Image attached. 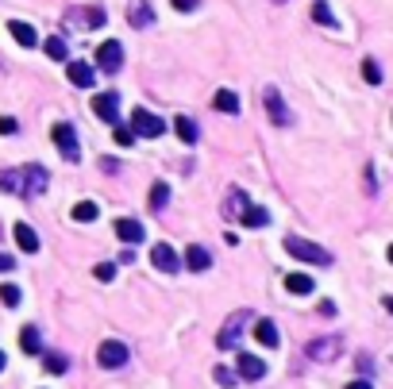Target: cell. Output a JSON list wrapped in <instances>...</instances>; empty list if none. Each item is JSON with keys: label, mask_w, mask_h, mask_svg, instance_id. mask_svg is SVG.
<instances>
[{"label": "cell", "mask_w": 393, "mask_h": 389, "mask_svg": "<svg viewBox=\"0 0 393 389\" xmlns=\"http://www.w3.org/2000/svg\"><path fill=\"white\" fill-rule=\"evenodd\" d=\"M16 243H20L27 254H35V251H39V235H35V227H27V224H16Z\"/></svg>", "instance_id": "20"}, {"label": "cell", "mask_w": 393, "mask_h": 389, "mask_svg": "<svg viewBox=\"0 0 393 389\" xmlns=\"http://www.w3.org/2000/svg\"><path fill=\"white\" fill-rule=\"evenodd\" d=\"M243 227H266L270 224V212H266V208H243Z\"/></svg>", "instance_id": "23"}, {"label": "cell", "mask_w": 393, "mask_h": 389, "mask_svg": "<svg viewBox=\"0 0 393 389\" xmlns=\"http://www.w3.org/2000/svg\"><path fill=\"white\" fill-rule=\"evenodd\" d=\"M186 263H189V270L201 274V270H208V266H212V254H208L201 243H189L186 247Z\"/></svg>", "instance_id": "17"}, {"label": "cell", "mask_w": 393, "mask_h": 389, "mask_svg": "<svg viewBox=\"0 0 393 389\" xmlns=\"http://www.w3.org/2000/svg\"><path fill=\"white\" fill-rule=\"evenodd\" d=\"M97 216H100V208L93 205V201H81V205H74V220H78V224H93Z\"/></svg>", "instance_id": "26"}, {"label": "cell", "mask_w": 393, "mask_h": 389, "mask_svg": "<svg viewBox=\"0 0 393 389\" xmlns=\"http://www.w3.org/2000/svg\"><path fill=\"white\" fill-rule=\"evenodd\" d=\"M97 66L104 69V74H120V66H124V47H120L116 39H109L97 50Z\"/></svg>", "instance_id": "10"}, {"label": "cell", "mask_w": 393, "mask_h": 389, "mask_svg": "<svg viewBox=\"0 0 393 389\" xmlns=\"http://www.w3.org/2000/svg\"><path fill=\"white\" fill-rule=\"evenodd\" d=\"M150 263H155V270H162V274L181 270V258H177V251L170 243H155V247H150Z\"/></svg>", "instance_id": "9"}, {"label": "cell", "mask_w": 393, "mask_h": 389, "mask_svg": "<svg viewBox=\"0 0 393 389\" xmlns=\"http://www.w3.org/2000/svg\"><path fill=\"white\" fill-rule=\"evenodd\" d=\"M278 4H285V0H278Z\"/></svg>", "instance_id": "46"}, {"label": "cell", "mask_w": 393, "mask_h": 389, "mask_svg": "<svg viewBox=\"0 0 393 389\" xmlns=\"http://www.w3.org/2000/svg\"><path fill=\"white\" fill-rule=\"evenodd\" d=\"M43 50H47V54H50V58H66V43H62L58 39V35H54V39H47V43H43Z\"/></svg>", "instance_id": "31"}, {"label": "cell", "mask_w": 393, "mask_h": 389, "mask_svg": "<svg viewBox=\"0 0 393 389\" xmlns=\"http://www.w3.org/2000/svg\"><path fill=\"white\" fill-rule=\"evenodd\" d=\"M339 351H344V340H339V335H324V340H313L305 347V359H313V362H335V359H339Z\"/></svg>", "instance_id": "4"}, {"label": "cell", "mask_w": 393, "mask_h": 389, "mask_svg": "<svg viewBox=\"0 0 393 389\" xmlns=\"http://www.w3.org/2000/svg\"><path fill=\"white\" fill-rule=\"evenodd\" d=\"M212 104H216L220 112H227V116H236V112H239V97L232 93V89H220L216 97H212Z\"/></svg>", "instance_id": "21"}, {"label": "cell", "mask_w": 393, "mask_h": 389, "mask_svg": "<svg viewBox=\"0 0 393 389\" xmlns=\"http://www.w3.org/2000/svg\"><path fill=\"white\" fill-rule=\"evenodd\" d=\"M16 127L20 124H16L12 116H0V131H4V135H16Z\"/></svg>", "instance_id": "38"}, {"label": "cell", "mask_w": 393, "mask_h": 389, "mask_svg": "<svg viewBox=\"0 0 393 389\" xmlns=\"http://www.w3.org/2000/svg\"><path fill=\"white\" fill-rule=\"evenodd\" d=\"M390 263H393V247H390Z\"/></svg>", "instance_id": "45"}, {"label": "cell", "mask_w": 393, "mask_h": 389, "mask_svg": "<svg viewBox=\"0 0 393 389\" xmlns=\"http://www.w3.org/2000/svg\"><path fill=\"white\" fill-rule=\"evenodd\" d=\"M347 389H374V386H370V381H351Z\"/></svg>", "instance_id": "42"}, {"label": "cell", "mask_w": 393, "mask_h": 389, "mask_svg": "<svg viewBox=\"0 0 393 389\" xmlns=\"http://www.w3.org/2000/svg\"><path fill=\"white\" fill-rule=\"evenodd\" d=\"M66 23L74 31H81V27H104V8H100V4H93V8H69L66 12Z\"/></svg>", "instance_id": "5"}, {"label": "cell", "mask_w": 393, "mask_h": 389, "mask_svg": "<svg viewBox=\"0 0 393 389\" xmlns=\"http://www.w3.org/2000/svg\"><path fill=\"white\" fill-rule=\"evenodd\" d=\"M255 340L262 343V347H278V343H282V335H278V324H274V320H258V324H255Z\"/></svg>", "instance_id": "19"}, {"label": "cell", "mask_w": 393, "mask_h": 389, "mask_svg": "<svg viewBox=\"0 0 393 389\" xmlns=\"http://www.w3.org/2000/svg\"><path fill=\"white\" fill-rule=\"evenodd\" d=\"M93 274H97V282H112V278H116V266L100 263V266H93Z\"/></svg>", "instance_id": "36"}, {"label": "cell", "mask_w": 393, "mask_h": 389, "mask_svg": "<svg viewBox=\"0 0 393 389\" xmlns=\"http://www.w3.org/2000/svg\"><path fill=\"white\" fill-rule=\"evenodd\" d=\"M47 185H50V174H47V166H27V170H20V197H27V201H35L39 193H47Z\"/></svg>", "instance_id": "3"}, {"label": "cell", "mask_w": 393, "mask_h": 389, "mask_svg": "<svg viewBox=\"0 0 393 389\" xmlns=\"http://www.w3.org/2000/svg\"><path fill=\"white\" fill-rule=\"evenodd\" d=\"M128 20H131V27H150V23H155V8H150V0H131V4H128Z\"/></svg>", "instance_id": "14"}, {"label": "cell", "mask_w": 393, "mask_h": 389, "mask_svg": "<svg viewBox=\"0 0 393 389\" xmlns=\"http://www.w3.org/2000/svg\"><path fill=\"white\" fill-rule=\"evenodd\" d=\"M50 135H54V143H58V151H62V158H66V162H78L81 146H78L74 127H69V124H54V131H50Z\"/></svg>", "instance_id": "7"}, {"label": "cell", "mask_w": 393, "mask_h": 389, "mask_svg": "<svg viewBox=\"0 0 393 389\" xmlns=\"http://www.w3.org/2000/svg\"><path fill=\"white\" fill-rule=\"evenodd\" d=\"M93 112L104 124H120V93H97L93 97Z\"/></svg>", "instance_id": "11"}, {"label": "cell", "mask_w": 393, "mask_h": 389, "mask_svg": "<svg viewBox=\"0 0 393 389\" xmlns=\"http://www.w3.org/2000/svg\"><path fill=\"white\" fill-rule=\"evenodd\" d=\"M97 362L104 370H120L124 362H128V347H124L120 340H104V343H100V351H97Z\"/></svg>", "instance_id": "8"}, {"label": "cell", "mask_w": 393, "mask_h": 389, "mask_svg": "<svg viewBox=\"0 0 393 389\" xmlns=\"http://www.w3.org/2000/svg\"><path fill=\"white\" fill-rule=\"evenodd\" d=\"M100 170H104V174H116L120 162H116V158H104V162H100Z\"/></svg>", "instance_id": "41"}, {"label": "cell", "mask_w": 393, "mask_h": 389, "mask_svg": "<svg viewBox=\"0 0 393 389\" xmlns=\"http://www.w3.org/2000/svg\"><path fill=\"white\" fill-rule=\"evenodd\" d=\"M363 78L370 81V85H382V69H378V62H374V58L363 62Z\"/></svg>", "instance_id": "32"}, {"label": "cell", "mask_w": 393, "mask_h": 389, "mask_svg": "<svg viewBox=\"0 0 393 389\" xmlns=\"http://www.w3.org/2000/svg\"><path fill=\"white\" fill-rule=\"evenodd\" d=\"M385 309H390V312H393V297H390V301H385Z\"/></svg>", "instance_id": "44"}, {"label": "cell", "mask_w": 393, "mask_h": 389, "mask_svg": "<svg viewBox=\"0 0 393 389\" xmlns=\"http://www.w3.org/2000/svg\"><path fill=\"white\" fill-rule=\"evenodd\" d=\"M131 131L143 135V139H158L162 131H166V124H162L158 116H150L147 108H135V112H131Z\"/></svg>", "instance_id": "6"}, {"label": "cell", "mask_w": 393, "mask_h": 389, "mask_svg": "<svg viewBox=\"0 0 393 389\" xmlns=\"http://www.w3.org/2000/svg\"><path fill=\"white\" fill-rule=\"evenodd\" d=\"M8 31H12V39L20 43V47H35V43H39V35H35V27H31V23H23V20H12L8 23Z\"/></svg>", "instance_id": "18"}, {"label": "cell", "mask_w": 393, "mask_h": 389, "mask_svg": "<svg viewBox=\"0 0 393 389\" xmlns=\"http://www.w3.org/2000/svg\"><path fill=\"white\" fill-rule=\"evenodd\" d=\"M262 100H266V112H270V120H274V124H282V127H285L289 120H293V116H289V108L282 104V93H278L274 85H266Z\"/></svg>", "instance_id": "12"}, {"label": "cell", "mask_w": 393, "mask_h": 389, "mask_svg": "<svg viewBox=\"0 0 393 389\" xmlns=\"http://www.w3.org/2000/svg\"><path fill=\"white\" fill-rule=\"evenodd\" d=\"M251 320H255V316H251V309L232 312V316L224 320V328H220V335H216V347L220 351H232L239 340H243V331H247V324H251Z\"/></svg>", "instance_id": "1"}, {"label": "cell", "mask_w": 393, "mask_h": 389, "mask_svg": "<svg viewBox=\"0 0 393 389\" xmlns=\"http://www.w3.org/2000/svg\"><path fill=\"white\" fill-rule=\"evenodd\" d=\"M43 366H47V374H66V355H47V362H43Z\"/></svg>", "instance_id": "33"}, {"label": "cell", "mask_w": 393, "mask_h": 389, "mask_svg": "<svg viewBox=\"0 0 393 389\" xmlns=\"http://www.w3.org/2000/svg\"><path fill=\"white\" fill-rule=\"evenodd\" d=\"M66 74H69V81H74L78 89H89L93 81H97V69L89 66V62H69V69H66Z\"/></svg>", "instance_id": "15"}, {"label": "cell", "mask_w": 393, "mask_h": 389, "mask_svg": "<svg viewBox=\"0 0 393 389\" xmlns=\"http://www.w3.org/2000/svg\"><path fill=\"white\" fill-rule=\"evenodd\" d=\"M196 4H201V0H174V8H177V12H193Z\"/></svg>", "instance_id": "40"}, {"label": "cell", "mask_w": 393, "mask_h": 389, "mask_svg": "<svg viewBox=\"0 0 393 389\" xmlns=\"http://www.w3.org/2000/svg\"><path fill=\"white\" fill-rule=\"evenodd\" d=\"M313 20L320 23V27H335V16H332V8H328L324 0H316L313 4Z\"/></svg>", "instance_id": "29"}, {"label": "cell", "mask_w": 393, "mask_h": 389, "mask_svg": "<svg viewBox=\"0 0 393 389\" xmlns=\"http://www.w3.org/2000/svg\"><path fill=\"white\" fill-rule=\"evenodd\" d=\"M116 127V131H112V135H116V146H131L135 143V131H131V127H120V124H112Z\"/></svg>", "instance_id": "35"}, {"label": "cell", "mask_w": 393, "mask_h": 389, "mask_svg": "<svg viewBox=\"0 0 393 389\" xmlns=\"http://www.w3.org/2000/svg\"><path fill=\"white\" fill-rule=\"evenodd\" d=\"M20 347L27 351V355H39V351H43L39 328H23V331H20Z\"/></svg>", "instance_id": "24"}, {"label": "cell", "mask_w": 393, "mask_h": 389, "mask_svg": "<svg viewBox=\"0 0 393 389\" xmlns=\"http://www.w3.org/2000/svg\"><path fill=\"white\" fill-rule=\"evenodd\" d=\"M0 301L8 304V309H16V304H20V289H16V285H0Z\"/></svg>", "instance_id": "34"}, {"label": "cell", "mask_w": 393, "mask_h": 389, "mask_svg": "<svg viewBox=\"0 0 393 389\" xmlns=\"http://www.w3.org/2000/svg\"><path fill=\"white\" fill-rule=\"evenodd\" d=\"M4 362H8V359H4V351H0V370H4Z\"/></svg>", "instance_id": "43"}, {"label": "cell", "mask_w": 393, "mask_h": 389, "mask_svg": "<svg viewBox=\"0 0 393 389\" xmlns=\"http://www.w3.org/2000/svg\"><path fill=\"white\" fill-rule=\"evenodd\" d=\"M212 378H216L220 386H236V374H232V370H224V366H216V370H212Z\"/></svg>", "instance_id": "37"}, {"label": "cell", "mask_w": 393, "mask_h": 389, "mask_svg": "<svg viewBox=\"0 0 393 389\" xmlns=\"http://www.w3.org/2000/svg\"><path fill=\"white\" fill-rule=\"evenodd\" d=\"M247 208V197L239 193V189H232V193H227V201H224V216H239Z\"/></svg>", "instance_id": "28"}, {"label": "cell", "mask_w": 393, "mask_h": 389, "mask_svg": "<svg viewBox=\"0 0 393 389\" xmlns=\"http://www.w3.org/2000/svg\"><path fill=\"white\" fill-rule=\"evenodd\" d=\"M8 270H16V258H12V254H0V274H8Z\"/></svg>", "instance_id": "39"}, {"label": "cell", "mask_w": 393, "mask_h": 389, "mask_svg": "<svg viewBox=\"0 0 393 389\" xmlns=\"http://www.w3.org/2000/svg\"><path fill=\"white\" fill-rule=\"evenodd\" d=\"M166 201H170V185L166 181H155V185H150V208H155V212H162V208H166Z\"/></svg>", "instance_id": "25"}, {"label": "cell", "mask_w": 393, "mask_h": 389, "mask_svg": "<svg viewBox=\"0 0 393 389\" xmlns=\"http://www.w3.org/2000/svg\"><path fill=\"white\" fill-rule=\"evenodd\" d=\"M116 235L124 239V243H131V247L147 239V235H143V224H139V220H116Z\"/></svg>", "instance_id": "16"}, {"label": "cell", "mask_w": 393, "mask_h": 389, "mask_svg": "<svg viewBox=\"0 0 393 389\" xmlns=\"http://www.w3.org/2000/svg\"><path fill=\"white\" fill-rule=\"evenodd\" d=\"M285 251L293 254V258H301V263H313V266H332V254H328L324 247H316L313 239H301V235H289V239H285Z\"/></svg>", "instance_id": "2"}, {"label": "cell", "mask_w": 393, "mask_h": 389, "mask_svg": "<svg viewBox=\"0 0 393 389\" xmlns=\"http://www.w3.org/2000/svg\"><path fill=\"white\" fill-rule=\"evenodd\" d=\"M239 378L243 381H262L266 378V362L258 355H239Z\"/></svg>", "instance_id": "13"}, {"label": "cell", "mask_w": 393, "mask_h": 389, "mask_svg": "<svg viewBox=\"0 0 393 389\" xmlns=\"http://www.w3.org/2000/svg\"><path fill=\"white\" fill-rule=\"evenodd\" d=\"M0 193H20V174H16V170H4V174H0Z\"/></svg>", "instance_id": "30"}, {"label": "cell", "mask_w": 393, "mask_h": 389, "mask_svg": "<svg viewBox=\"0 0 393 389\" xmlns=\"http://www.w3.org/2000/svg\"><path fill=\"white\" fill-rule=\"evenodd\" d=\"M174 131L186 139V143H196V135H201V131H196V124H193L189 116H177V120H174Z\"/></svg>", "instance_id": "27"}, {"label": "cell", "mask_w": 393, "mask_h": 389, "mask_svg": "<svg viewBox=\"0 0 393 389\" xmlns=\"http://www.w3.org/2000/svg\"><path fill=\"white\" fill-rule=\"evenodd\" d=\"M285 289L297 293V297H305V293H313V278H308V274H289V278H285Z\"/></svg>", "instance_id": "22"}]
</instances>
